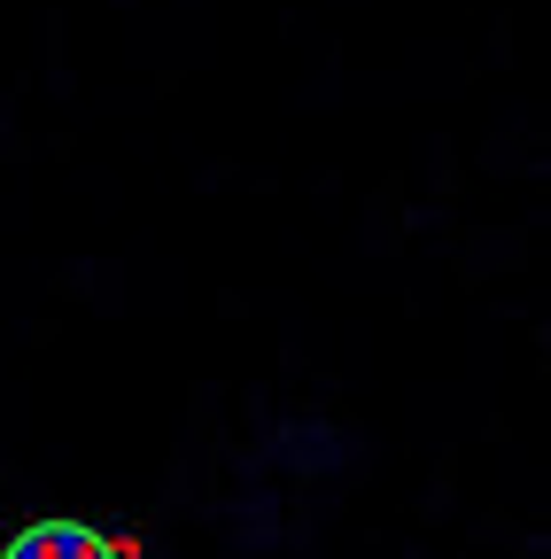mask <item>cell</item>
Returning <instances> with one entry per match:
<instances>
[{
	"label": "cell",
	"instance_id": "1",
	"mask_svg": "<svg viewBox=\"0 0 551 559\" xmlns=\"http://www.w3.org/2000/svg\"><path fill=\"white\" fill-rule=\"evenodd\" d=\"M256 459L272 474H342L358 451H350V436H342L334 419H272L264 443H256Z\"/></svg>",
	"mask_w": 551,
	"mask_h": 559
},
{
	"label": "cell",
	"instance_id": "2",
	"mask_svg": "<svg viewBox=\"0 0 551 559\" xmlns=\"http://www.w3.org/2000/svg\"><path fill=\"white\" fill-rule=\"evenodd\" d=\"M0 559H132V544H117L94 521H24L0 544Z\"/></svg>",
	"mask_w": 551,
	"mask_h": 559
}]
</instances>
